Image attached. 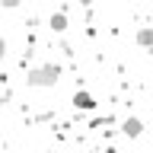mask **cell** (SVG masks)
<instances>
[{"label":"cell","mask_w":153,"mask_h":153,"mask_svg":"<svg viewBox=\"0 0 153 153\" xmlns=\"http://www.w3.org/2000/svg\"><path fill=\"white\" fill-rule=\"evenodd\" d=\"M48 26H51V32H64L67 29V13H51Z\"/></svg>","instance_id":"5"},{"label":"cell","mask_w":153,"mask_h":153,"mask_svg":"<svg viewBox=\"0 0 153 153\" xmlns=\"http://www.w3.org/2000/svg\"><path fill=\"white\" fill-rule=\"evenodd\" d=\"M76 3H83V7H89V3H96V0H76Z\"/></svg>","instance_id":"7"},{"label":"cell","mask_w":153,"mask_h":153,"mask_svg":"<svg viewBox=\"0 0 153 153\" xmlns=\"http://www.w3.org/2000/svg\"><path fill=\"white\" fill-rule=\"evenodd\" d=\"M74 105L83 108V112H89V108H96V99L86 93V89H80V93H74Z\"/></svg>","instance_id":"3"},{"label":"cell","mask_w":153,"mask_h":153,"mask_svg":"<svg viewBox=\"0 0 153 153\" xmlns=\"http://www.w3.org/2000/svg\"><path fill=\"white\" fill-rule=\"evenodd\" d=\"M0 3H3V7H7V10H16L19 3H22V0H0Z\"/></svg>","instance_id":"6"},{"label":"cell","mask_w":153,"mask_h":153,"mask_svg":"<svg viewBox=\"0 0 153 153\" xmlns=\"http://www.w3.org/2000/svg\"><path fill=\"white\" fill-rule=\"evenodd\" d=\"M57 80H61V64H42V67H35V70L26 74V86H32V89L54 86Z\"/></svg>","instance_id":"1"},{"label":"cell","mask_w":153,"mask_h":153,"mask_svg":"<svg viewBox=\"0 0 153 153\" xmlns=\"http://www.w3.org/2000/svg\"><path fill=\"white\" fill-rule=\"evenodd\" d=\"M134 42H137L140 48H153V29H150V26L137 29V35H134Z\"/></svg>","instance_id":"4"},{"label":"cell","mask_w":153,"mask_h":153,"mask_svg":"<svg viewBox=\"0 0 153 153\" xmlns=\"http://www.w3.org/2000/svg\"><path fill=\"white\" fill-rule=\"evenodd\" d=\"M121 134L131 137V140L140 137V134H143V121H140V118H124V121H121Z\"/></svg>","instance_id":"2"}]
</instances>
